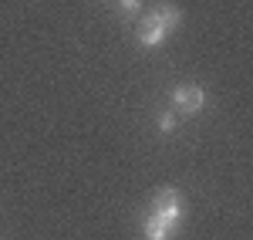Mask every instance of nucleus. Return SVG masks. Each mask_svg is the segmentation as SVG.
<instances>
[{"label": "nucleus", "instance_id": "f257e3e1", "mask_svg": "<svg viewBox=\"0 0 253 240\" xmlns=\"http://www.w3.org/2000/svg\"><path fill=\"white\" fill-rule=\"evenodd\" d=\"M152 213H156L162 223H169L172 230H179V223H182V213H186L179 190H159L156 200H152Z\"/></svg>", "mask_w": 253, "mask_h": 240}, {"label": "nucleus", "instance_id": "20e7f679", "mask_svg": "<svg viewBox=\"0 0 253 240\" xmlns=\"http://www.w3.org/2000/svg\"><path fill=\"white\" fill-rule=\"evenodd\" d=\"M142 237H145V240H172L175 230L169 227V223H162L156 213H149V217L142 220Z\"/></svg>", "mask_w": 253, "mask_h": 240}, {"label": "nucleus", "instance_id": "f03ea898", "mask_svg": "<svg viewBox=\"0 0 253 240\" xmlns=\"http://www.w3.org/2000/svg\"><path fill=\"white\" fill-rule=\"evenodd\" d=\"M172 101L179 105L182 115H196V112H203V105H206V92H203L199 85H179L172 92Z\"/></svg>", "mask_w": 253, "mask_h": 240}, {"label": "nucleus", "instance_id": "423d86ee", "mask_svg": "<svg viewBox=\"0 0 253 240\" xmlns=\"http://www.w3.org/2000/svg\"><path fill=\"white\" fill-rule=\"evenodd\" d=\"M175 129V115L172 112H162V115H159V132H172Z\"/></svg>", "mask_w": 253, "mask_h": 240}, {"label": "nucleus", "instance_id": "7ed1b4c3", "mask_svg": "<svg viewBox=\"0 0 253 240\" xmlns=\"http://www.w3.org/2000/svg\"><path fill=\"white\" fill-rule=\"evenodd\" d=\"M166 27H162V20L156 14H145V20L138 24V41H142V48H159L162 41H166Z\"/></svg>", "mask_w": 253, "mask_h": 240}, {"label": "nucleus", "instance_id": "39448f33", "mask_svg": "<svg viewBox=\"0 0 253 240\" xmlns=\"http://www.w3.org/2000/svg\"><path fill=\"white\" fill-rule=\"evenodd\" d=\"M159 20H162V27L166 31H172V27H179V20H182V14H179V7H172V3H159L156 10H152Z\"/></svg>", "mask_w": 253, "mask_h": 240}, {"label": "nucleus", "instance_id": "0eeeda50", "mask_svg": "<svg viewBox=\"0 0 253 240\" xmlns=\"http://www.w3.org/2000/svg\"><path fill=\"white\" fill-rule=\"evenodd\" d=\"M142 0H122V14H138Z\"/></svg>", "mask_w": 253, "mask_h": 240}]
</instances>
